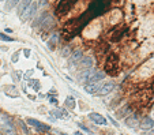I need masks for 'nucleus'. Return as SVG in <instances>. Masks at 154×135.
I'll use <instances>...</instances> for the list:
<instances>
[{"label":"nucleus","mask_w":154,"mask_h":135,"mask_svg":"<svg viewBox=\"0 0 154 135\" xmlns=\"http://www.w3.org/2000/svg\"><path fill=\"white\" fill-rule=\"evenodd\" d=\"M75 1L76 0H61L59 3V6H57V8H56V12L59 15H63L64 12H67L72 7V4L75 3Z\"/></svg>","instance_id":"1"},{"label":"nucleus","mask_w":154,"mask_h":135,"mask_svg":"<svg viewBox=\"0 0 154 135\" xmlns=\"http://www.w3.org/2000/svg\"><path fill=\"white\" fill-rule=\"evenodd\" d=\"M28 123L30 124V126H33V127H36L40 132L49 131V126H47V124H42L41 122H38V120H36V119H30V117H29V119H28Z\"/></svg>","instance_id":"2"},{"label":"nucleus","mask_w":154,"mask_h":135,"mask_svg":"<svg viewBox=\"0 0 154 135\" xmlns=\"http://www.w3.org/2000/svg\"><path fill=\"white\" fill-rule=\"evenodd\" d=\"M115 89V83H112V82H107V83H104L101 88L98 89V91L95 93V94H98V95H107L109 94L112 90Z\"/></svg>","instance_id":"3"},{"label":"nucleus","mask_w":154,"mask_h":135,"mask_svg":"<svg viewBox=\"0 0 154 135\" xmlns=\"http://www.w3.org/2000/svg\"><path fill=\"white\" fill-rule=\"evenodd\" d=\"M94 71L95 70H93V68H86V70L78 76V81L81 82V83H86L87 81L90 79V76L94 74Z\"/></svg>","instance_id":"4"},{"label":"nucleus","mask_w":154,"mask_h":135,"mask_svg":"<svg viewBox=\"0 0 154 135\" xmlns=\"http://www.w3.org/2000/svg\"><path fill=\"white\" fill-rule=\"evenodd\" d=\"M37 8H38V6H37L36 3H33L32 6H29V7L26 8V10H25V14H23L22 16H20V18H22L23 20L29 19V18H30V16H32L33 14H34V12L37 11Z\"/></svg>","instance_id":"5"},{"label":"nucleus","mask_w":154,"mask_h":135,"mask_svg":"<svg viewBox=\"0 0 154 135\" xmlns=\"http://www.w3.org/2000/svg\"><path fill=\"white\" fill-rule=\"evenodd\" d=\"M89 119L95 124H102V126L107 124V119H105L104 116L98 115V113H90V115H89Z\"/></svg>","instance_id":"6"},{"label":"nucleus","mask_w":154,"mask_h":135,"mask_svg":"<svg viewBox=\"0 0 154 135\" xmlns=\"http://www.w3.org/2000/svg\"><path fill=\"white\" fill-rule=\"evenodd\" d=\"M78 66L81 68H83V70H86V68H91V66H93V59H91V57H89V56H86V57H82V59H81V61L78 63Z\"/></svg>","instance_id":"7"},{"label":"nucleus","mask_w":154,"mask_h":135,"mask_svg":"<svg viewBox=\"0 0 154 135\" xmlns=\"http://www.w3.org/2000/svg\"><path fill=\"white\" fill-rule=\"evenodd\" d=\"M105 78V72L102 71H94V74L90 76V79L87 81V83H94V82H100L101 79Z\"/></svg>","instance_id":"8"},{"label":"nucleus","mask_w":154,"mask_h":135,"mask_svg":"<svg viewBox=\"0 0 154 135\" xmlns=\"http://www.w3.org/2000/svg\"><path fill=\"white\" fill-rule=\"evenodd\" d=\"M100 88H101V85H100L98 82H94V83L86 85V86H85V90H86V93H89V94H94V93L98 91Z\"/></svg>","instance_id":"9"},{"label":"nucleus","mask_w":154,"mask_h":135,"mask_svg":"<svg viewBox=\"0 0 154 135\" xmlns=\"http://www.w3.org/2000/svg\"><path fill=\"white\" fill-rule=\"evenodd\" d=\"M141 127L143 130H151V128H154V120L150 119V117H145L141 123Z\"/></svg>","instance_id":"10"},{"label":"nucleus","mask_w":154,"mask_h":135,"mask_svg":"<svg viewBox=\"0 0 154 135\" xmlns=\"http://www.w3.org/2000/svg\"><path fill=\"white\" fill-rule=\"evenodd\" d=\"M81 59H82V51L76 49V51L72 53L71 59H70V66H74L75 63H79V61H81Z\"/></svg>","instance_id":"11"},{"label":"nucleus","mask_w":154,"mask_h":135,"mask_svg":"<svg viewBox=\"0 0 154 135\" xmlns=\"http://www.w3.org/2000/svg\"><path fill=\"white\" fill-rule=\"evenodd\" d=\"M105 68H107V71L109 72V74H112V70L116 68V56H111V57L108 59Z\"/></svg>","instance_id":"12"},{"label":"nucleus","mask_w":154,"mask_h":135,"mask_svg":"<svg viewBox=\"0 0 154 135\" xmlns=\"http://www.w3.org/2000/svg\"><path fill=\"white\" fill-rule=\"evenodd\" d=\"M3 90H4V93L7 95H10V97H19V93L16 91V89L14 88V86H4Z\"/></svg>","instance_id":"13"},{"label":"nucleus","mask_w":154,"mask_h":135,"mask_svg":"<svg viewBox=\"0 0 154 135\" xmlns=\"http://www.w3.org/2000/svg\"><path fill=\"white\" fill-rule=\"evenodd\" d=\"M30 3H32V0H22L20 1V4H19V8H18V12H19V15L22 16L23 15V12H25V10L30 6Z\"/></svg>","instance_id":"14"},{"label":"nucleus","mask_w":154,"mask_h":135,"mask_svg":"<svg viewBox=\"0 0 154 135\" xmlns=\"http://www.w3.org/2000/svg\"><path fill=\"white\" fill-rule=\"evenodd\" d=\"M66 107H67L68 109H74V108H75V100H74V97L68 95L67 98H66Z\"/></svg>","instance_id":"15"},{"label":"nucleus","mask_w":154,"mask_h":135,"mask_svg":"<svg viewBox=\"0 0 154 135\" xmlns=\"http://www.w3.org/2000/svg\"><path fill=\"white\" fill-rule=\"evenodd\" d=\"M136 123H138V119H136V117H130V119L126 120L127 127H130V128L135 127V126H136Z\"/></svg>","instance_id":"16"},{"label":"nucleus","mask_w":154,"mask_h":135,"mask_svg":"<svg viewBox=\"0 0 154 135\" xmlns=\"http://www.w3.org/2000/svg\"><path fill=\"white\" fill-rule=\"evenodd\" d=\"M29 83H30V86H32L34 90H40V88H41V85H40L38 81H34V79H29Z\"/></svg>","instance_id":"17"},{"label":"nucleus","mask_w":154,"mask_h":135,"mask_svg":"<svg viewBox=\"0 0 154 135\" xmlns=\"http://www.w3.org/2000/svg\"><path fill=\"white\" fill-rule=\"evenodd\" d=\"M18 1H19V0H8L7 6H6V10H7V11H10V10H11L14 6H16V4H18Z\"/></svg>","instance_id":"18"},{"label":"nucleus","mask_w":154,"mask_h":135,"mask_svg":"<svg viewBox=\"0 0 154 135\" xmlns=\"http://www.w3.org/2000/svg\"><path fill=\"white\" fill-rule=\"evenodd\" d=\"M57 38L59 37L56 36V34L51 38V41H49V49H55V44H56V41H57Z\"/></svg>","instance_id":"19"},{"label":"nucleus","mask_w":154,"mask_h":135,"mask_svg":"<svg viewBox=\"0 0 154 135\" xmlns=\"http://www.w3.org/2000/svg\"><path fill=\"white\" fill-rule=\"evenodd\" d=\"M0 40H3V41H8V42H11V41H14V38H12V37H8L7 34H4V33H0Z\"/></svg>","instance_id":"20"},{"label":"nucleus","mask_w":154,"mask_h":135,"mask_svg":"<svg viewBox=\"0 0 154 135\" xmlns=\"http://www.w3.org/2000/svg\"><path fill=\"white\" fill-rule=\"evenodd\" d=\"M12 76L15 78V81H20V76H22V72H20V71H15L14 74H12Z\"/></svg>","instance_id":"21"},{"label":"nucleus","mask_w":154,"mask_h":135,"mask_svg":"<svg viewBox=\"0 0 154 135\" xmlns=\"http://www.w3.org/2000/svg\"><path fill=\"white\" fill-rule=\"evenodd\" d=\"M32 74H33V70H30V71H28V72H26V75H25V79H29V76L32 75Z\"/></svg>","instance_id":"22"},{"label":"nucleus","mask_w":154,"mask_h":135,"mask_svg":"<svg viewBox=\"0 0 154 135\" xmlns=\"http://www.w3.org/2000/svg\"><path fill=\"white\" fill-rule=\"evenodd\" d=\"M12 61H14V63H15V61H18V53H15V55H12Z\"/></svg>","instance_id":"23"},{"label":"nucleus","mask_w":154,"mask_h":135,"mask_svg":"<svg viewBox=\"0 0 154 135\" xmlns=\"http://www.w3.org/2000/svg\"><path fill=\"white\" fill-rule=\"evenodd\" d=\"M79 127L82 128V130H85V131H86V132H89V131H90L89 128H87V127H85V126H82V124H79Z\"/></svg>","instance_id":"24"},{"label":"nucleus","mask_w":154,"mask_h":135,"mask_svg":"<svg viewBox=\"0 0 154 135\" xmlns=\"http://www.w3.org/2000/svg\"><path fill=\"white\" fill-rule=\"evenodd\" d=\"M23 53H25V56H30V49H25Z\"/></svg>","instance_id":"25"},{"label":"nucleus","mask_w":154,"mask_h":135,"mask_svg":"<svg viewBox=\"0 0 154 135\" xmlns=\"http://www.w3.org/2000/svg\"><path fill=\"white\" fill-rule=\"evenodd\" d=\"M40 6H45V0H41V1H40Z\"/></svg>","instance_id":"26"},{"label":"nucleus","mask_w":154,"mask_h":135,"mask_svg":"<svg viewBox=\"0 0 154 135\" xmlns=\"http://www.w3.org/2000/svg\"><path fill=\"white\" fill-rule=\"evenodd\" d=\"M51 102H52V104H56V98H53V97H52V98H51Z\"/></svg>","instance_id":"27"},{"label":"nucleus","mask_w":154,"mask_h":135,"mask_svg":"<svg viewBox=\"0 0 154 135\" xmlns=\"http://www.w3.org/2000/svg\"><path fill=\"white\" fill-rule=\"evenodd\" d=\"M153 89H154V85H153Z\"/></svg>","instance_id":"28"},{"label":"nucleus","mask_w":154,"mask_h":135,"mask_svg":"<svg viewBox=\"0 0 154 135\" xmlns=\"http://www.w3.org/2000/svg\"><path fill=\"white\" fill-rule=\"evenodd\" d=\"M0 1H1V0H0Z\"/></svg>","instance_id":"29"}]
</instances>
